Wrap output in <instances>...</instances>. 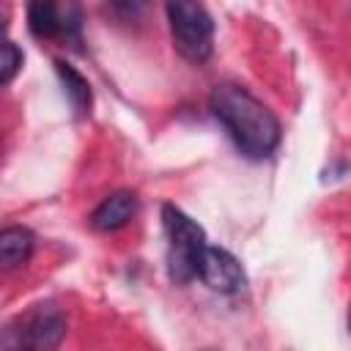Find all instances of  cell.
Listing matches in <instances>:
<instances>
[{
	"label": "cell",
	"mask_w": 351,
	"mask_h": 351,
	"mask_svg": "<svg viewBox=\"0 0 351 351\" xmlns=\"http://www.w3.org/2000/svg\"><path fill=\"white\" fill-rule=\"evenodd\" d=\"M22 69V49L14 41H3V52H0V85H8L16 71Z\"/></svg>",
	"instance_id": "10"
},
{
	"label": "cell",
	"mask_w": 351,
	"mask_h": 351,
	"mask_svg": "<svg viewBox=\"0 0 351 351\" xmlns=\"http://www.w3.org/2000/svg\"><path fill=\"white\" fill-rule=\"evenodd\" d=\"M118 3H123V0H118Z\"/></svg>",
	"instance_id": "12"
},
{
	"label": "cell",
	"mask_w": 351,
	"mask_h": 351,
	"mask_svg": "<svg viewBox=\"0 0 351 351\" xmlns=\"http://www.w3.org/2000/svg\"><path fill=\"white\" fill-rule=\"evenodd\" d=\"M27 27L36 38L60 36V5L55 0H27Z\"/></svg>",
	"instance_id": "9"
},
{
	"label": "cell",
	"mask_w": 351,
	"mask_h": 351,
	"mask_svg": "<svg viewBox=\"0 0 351 351\" xmlns=\"http://www.w3.org/2000/svg\"><path fill=\"white\" fill-rule=\"evenodd\" d=\"M211 112L236 148L250 159H266L280 143V121L247 88L222 82L211 90Z\"/></svg>",
	"instance_id": "1"
},
{
	"label": "cell",
	"mask_w": 351,
	"mask_h": 351,
	"mask_svg": "<svg viewBox=\"0 0 351 351\" xmlns=\"http://www.w3.org/2000/svg\"><path fill=\"white\" fill-rule=\"evenodd\" d=\"M134 214H137V195L129 192V189H118V192L107 195V197L93 208L90 225H93V230L110 233V230L123 228Z\"/></svg>",
	"instance_id": "6"
},
{
	"label": "cell",
	"mask_w": 351,
	"mask_h": 351,
	"mask_svg": "<svg viewBox=\"0 0 351 351\" xmlns=\"http://www.w3.org/2000/svg\"><path fill=\"white\" fill-rule=\"evenodd\" d=\"M66 337V315L55 304H38L30 313L19 315L16 321L5 324L0 335V346L5 351H52Z\"/></svg>",
	"instance_id": "4"
},
{
	"label": "cell",
	"mask_w": 351,
	"mask_h": 351,
	"mask_svg": "<svg viewBox=\"0 0 351 351\" xmlns=\"http://www.w3.org/2000/svg\"><path fill=\"white\" fill-rule=\"evenodd\" d=\"M173 47L189 63H203L214 49V19L200 0H167L165 3Z\"/></svg>",
	"instance_id": "3"
},
{
	"label": "cell",
	"mask_w": 351,
	"mask_h": 351,
	"mask_svg": "<svg viewBox=\"0 0 351 351\" xmlns=\"http://www.w3.org/2000/svg\"><path fill=\"white\" fill-rule=\"evenodd\" d=\"M80 25H82V11L74 0H66L60 5V36L63 38H74L80 36Z\"/></svg>",
	"instance_id": "11"
},
{
	"label": "cell",
	"mask_w": 351,
	"mask_h": 351,
	"mask_svg": "<svg viewBox=\"0 0 351 351\" xmlns=\"http://www.w3.org/2000/svg\"><path fill=\"white\" fill-rule=\"evenodd\" d=\"M55 71H58V77H60V85H63V93H66L71 110H74L77 115H88V112H90V99H93L88 80H85L71 63H66V60H55Z\"/></svg>",
	"instance_id": "8"
},
{
	"label": "cell",
	"mask_w": 351,
	"mask_h": 351,
	"mask_svg": "<svg viewBox=\"0 0 351 351\" xmlns=\"http://www.w3.org/2000/svg\"><path fill=\"white\" fill-rule=\"evenodd\" d=\"M197 277L219 293H236L244 285V269L236 261V255H230L222 247H206L203 258H200V271Z\"/></svg>",
	"instance_id": "5"
},
{
	"label": "cell",
	"mask_w": 351,
	"mask_h": 351,
	"mask_svg": "<svg viewBox=\"0 0 351 351\" xmlns=\"http://www.w3.org/2000/svg\"><path fill=\"white\" fill-rule=\"evenodd\" d=\"M162 225L167 236V271L173 282H189L200 271V258L208 247L206 230L186 217L178 206L165 203L162 206Z\"/></svg>",
	"instance_id": "2"
},
{
	"label": "cell",
	"mask_w": 351,
	"mask_h": 351,
	"mask_svg": "<svg viewBox=\"0 0 351 351\" xmlns=\"http://www.w3.org/2000/svg\"><path fill=\"white\" fill-rule=\"evenodd\" d=\"M33 233L22 225H11V228H3L0 233V266L8 271V269H16V266H25L27 258L33 255Z\"/></svg>",
	"instance_id": "7"
}]
</instances>
